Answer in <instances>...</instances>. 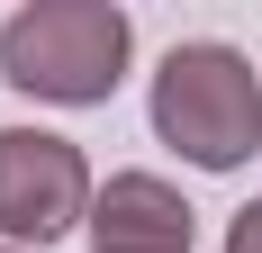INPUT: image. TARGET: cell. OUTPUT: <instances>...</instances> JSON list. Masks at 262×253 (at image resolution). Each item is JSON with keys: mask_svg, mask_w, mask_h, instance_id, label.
<instances>
[{"mask_svg": "<svg viewBox=\"0 0 262 253\" xmlns=\"http://www.w3.org/2000/svg\"><path fill=\"white\" fill-rule=\"evenodd\" d=\"M136 27L118 0H27L0 27V81L54 109H100L127 81Z\"/></svg>", "mask_w": 262, "mask_h": 253, "instance_id": "cell-1", "label": "cell"}, {"mask_svg": "<svg viewBox=\"0 0 262 253\" xmlns=\"http://www.w3.org/2000/svg\"><path fill=\"white\" fill-rule=\"evenodd\" d=\"M154 136L181 163H199V172H235L262 145V81H253V64L235 46H217V36L172 46L163 73H154Z\"/></svg>", "mask_w": 262, "mask_h": 253, "instance_id": "cell-2", "label": "cell"}, {"mask_svg": "<svg viewBox=\"0 0 262 253\" xmlns=\"http://www.w3.org/2000/svg\"><path fill=\"white\" fill-rule=\"evenodd\" d=\"M91 163H81L73 136H46V126H0V244H36L91 226Z\"/></svg>", "mask_w": 262, "mask_h": 253, "instance_id": "cell-3", "label": "cell"}, {"mask_svg": "<svg viewBox=\"0 0 262 253\" xmlns=\"http://www.w3.org/2000/svg\"><path fill=\"white\" fill-rule=\"evenodd\" d=\"M199 244V208L154 172H118L91 199V253H190Z\"/></svg>", "mask_w": 262, "mask_h": 253, "instance_id": "cell-4", "label": "cell"}, {"mask_svg": "<svg viewBox=\"0 0 262 253\" xmlns=\"http://www.w3.org/2000/svg\"><path fill=\"white\" fill-rule=\"evenodd\" d=\"M226 253H262V199L226 217Z\"/></svg>", "mask_w": 262, "mask_h": 253, "instance_id": "cell-5", "label": "cell"}, {"mask_svg": "<svg viewBox=\"0 0 262 253\" xmlns=\"http://www.w3.org/2000/svg\"><path fill=\"white\" fill-rule=\"evenodd\" d=\"M0 253H18V244H0Z\"/></svg>", "mask_w": 262, "mask_h": 253, "instance_id": "cell-6", "label": "cell"}]
</instances>
